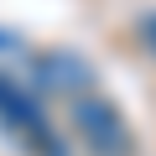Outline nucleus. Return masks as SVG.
Returning a JSON list of instances; mask_svg holds the SVG:
<instances>
[{
  "mask_svg": "<svg viewBox=\"0 0 156 156\" xmlns=\"http://www.w3.org/2000/svg\"><path fill=\"white\" fill-rule=\"evenodd\" d=\"M73 125H78V135L89 140L94 156H130V151H135L130 125H125L120 109L104 104V99H78V104H73Z\"/></svg>",
  "mask_w": 156,
  "mask_h": 156,
  "instance_id": "nucleus-1",
  "label": "nucleus"
},
{
  "mask_svg": "<svg viewBox=\"0 0 156 156\" xmlns=\"http://www.w3.org/2000/svg\"><path fill=\"white\" fill-rule=\"evenodd\" d=\"M21 47V37H11V31H0V52H16Z\"/></svg>",
  "mask_w": 156,
  "mask_h": 156,
  "instance_id": "nucleus-5",
  "label": "nucleus"
},
{
  "mask_svg": "<svg viewBox=\"0 0 156 156\" xmlns=\"http://www.w3.org/2000/svg\"><path fill=\"white\" fill-rule=\"evenodd\" d=\"M42 83L57 89V94H78V89L89 83V68L78 62V57H68V52H57V57L42 62Z\"/></svg>",
  "mask_w": 156,
  "mask_h": 156,
  "instance_id": "nucleus-3",
  "label": "nucleus"
},
{
  "mask_svg": "<svg viewBox=\"0 0 156 156\" xmlns=\"http://www.w3.org/2000/svg\"><path fill=\"white\" fill-rule=\"evenodd\" d=\"M135 31H140V42H146V47H151V52H156V16H146V21H140V26H135Z\"/></svg>",
  "mask_w": 156,
  "mask_h": 156,
  "instance_id": "nucleus-4",
  "label": "nucleus"
},
{
  "mask_svg": "<svg viewBox=\"0 0 156 156\" xmlns=\"http://www.w3.org/2000/svg\"><path fill=\"white\" fill-rule=\"evenodd\" d=\"M0 125H11L21 140H31V146H37V156H62V140L52 135V125H47L42 104H37L26 89H16L11 78H0Z\"/></svg>",
  "mask_w": 156,
  "mask_h": 156,
  "instance_id": "nucleus-2",
  "label": "nucleus"
}]
</instances>
